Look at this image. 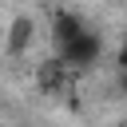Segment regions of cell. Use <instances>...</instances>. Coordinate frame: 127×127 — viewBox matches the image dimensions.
<instances>
[{
    "mask_svg": "<svg viewBox=\"0 0 127 127\" xmlns=\"http://www.w3.org/2000/svg\"><path fill=\"white\" fill-rule=\"evenodd\" d=\"M52 56H56L60 64H67L71 71H87V67L99 64L103 40H99V32H95L83 16H75V12H56V20H52Z\"/></svg>",
    "mask_w": 127,
    "mask_h": 127,
    "instance_id": "1",
    "label": "cell"
},
{
    "mask_svg": "<svg viewBox=\"0 0 127 127\" xmlns=\"http://www.w3.org/2000/svg\"><path fill=\"white\" fill-rule=\"evenodd\" d=\"M75 75H79V71H71V67H67V64H60L56 56H52V60H48V64H44V67L36 71V79H40V87H44L48 95H56V99L71 91V83H75Z\"/></svg>",
    "mask_w": 127,
    "mask_h": 127,
    "instance_id": "2",
    "label": "cell"
},
{
    "mask_svg": "<svg viewBox=\"0 0 127 127\" xmlns=\"http://www.w3.org/2000/svg\"><path fill=\"white\" fill-rule=\"evenodd\" d=\"M115 64H119V87H123V95H127V36H123V44H119Z\"/></svg>",
    "mask_w": 127,
    "mask_h": 127,
    "instance_id": "3",
    "label": "cell"
}]
</instances>
